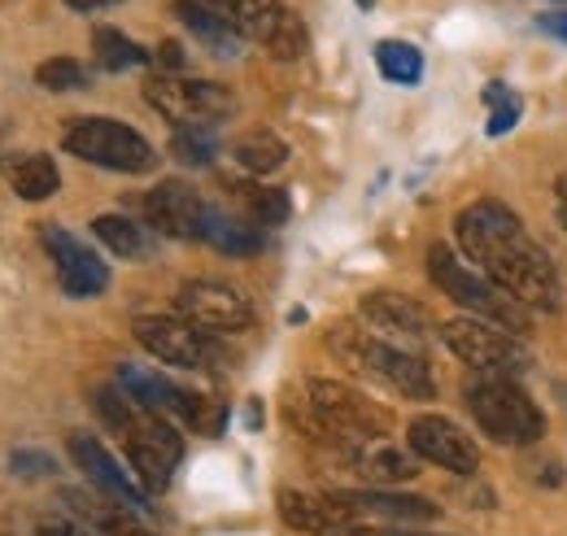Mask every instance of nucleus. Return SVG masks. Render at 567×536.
Wrapping results in <instances>:
<instances>
[{"label":"nucleus","mask_w":567,"mask_h":536,"mask_svg":"<svg viewBox=\"0 0 567 536\" xmlns=\"http://www.w3.org/2000/svg\"><path fill=\"white\" fill-rule=\"evenodd\" d=\"M454 231H458V245L476 262V270L489 275L497 288L511 292L524 310H537V315L564 310L559 267L533 240V231L524 227V218L511 205L494 202V197L467 205L454 218Z\"/></svg>","instance_id":"obj_1"},{"label":"nucleus","mask_w":567,"mask_h":536,"mask_svg":"<svg viewBox=\"0 0 567 536\" xmlns=\"http://www.w3.org/2000/svg\"><path fill=\"white\" fill-rule=\"evenodd\" d=\"M92 402H96V414L118 432L123 454L132 463V475L144 484V493H162L175 480V467L184 458L179 427L166 414H153V410L136 405L123 389H96Z\"/></svg>","instance_id":"obj_2"},{"label":"nucleus","mask_w":567,"mask_h":536,"mask_svg":"<svg viewBox=\"0 0 567 536\" xmlns=\"http://www.w3.org/2000/svg\"><path fill=\"white\" fill-rule=\"evenodd\" d=\"M328 349L350 367L358 375L393 389L398 398L406 402H432L436 398V380H432V367H427L420 353L402 349L398 340L371 332V328H358V323H337L328 332Z\"/></svg>","instance_id":"obj_3"},{"label":"nucleus","mask_w":567,"mask_h":536,"mask_svg":"<svg viewBox=\"0 0 567 536\" xmlns=\"http://www.w3.org/2000/svg\"><path fill=\"white\" fill-rule=\"evenodd\" d=\"M463 402H467V414L476 419V427L497 445L524 450L546 436L542 405L528 398V389L515 375H472L463 384Z\"/></svg>","instance_id":"obj_4"},{"label":"nucleus","mask_w":567,"mask_h":536,"mask_svg":"<svg viewBox=\"0 0 567 536\" xmlns=\"http://www.w3.org/2000/svg\"><path fill=\"white\" fill-rule=\"evenodd\" d=\"M427 279L454 301V306H463L467 315H476V319H489L497 328H506V332L524 336L533 328V310H524L511 292H502L489 275H481V270L472 267V262H463L450 245H432L427 249Z\"/></svg>","instance_id":"obj_5"},{"label":"nucleus","mask_w":567,"mask_h":536,"mask_svg":"<svg viewBox=\"0 0 567 536\" xmlns=\"http://www.w3.org/2000/svg\"><path fill=\"white\" fill-rule=\"evenodd\" d=\"M62 144L79 162H92L101 171H118V175H148V171H157V148L136 127H127L118 118H101V114L74 118L66 135H62Z\"/></svg>","instance_id":"obj_6"},{"label":"nucleus","mask_w":567,"mask_h":536,"mask_svg":"<svg viewBox=\"0 0 567 536\" xmlns=\"http://www.w3.org/2000/svg\"><path fill=\"white\" fill-rule=\"evenodd\" d=\"M441 340L476 375H515L519 380L533 367V349L524 344V336L506 332V328H497L489 319H476V315L441 323Z\"/></svg>","instance_id":"obj_7"},{"label":"nucleus","mask_w":567,"mask_h":536,"mask_svg":"<svg viewBox=\"0 0 567 536\" xmlns=\"http://www.w3.org/2000/svg\"><path fill=\"white\" fill-rule=\"evenodd\" d=\"M210 9H218L245 40L262 44L271 58L280 62H297L310 49V31L306 22L284 4V0H206Z\"/></svg>","instance_id":"obj_8"},{"label":"nucleus","mask_w":567,"mask_h":536,"mask_svg":"<svg viewBox=\"0 0 567 536\" xmlns=\"http://www.w3.org/2000/svg\"><path fill=\"white\" fill-rule=\"evenodd\" d=\"M144 101L171 118L175 127H206L236 114V96L214 79H179V74H153L144 83Z\"/></svg>","instance_id":"obj_9"},{"label":"nucleus","mask_w":567,"mask_h":536,"mask_svg":"<svg viewBox=\"0 0 567 536\" xmlns=\"http://www.w3.org/2000/svg\"><path fill=\"white\" fill-rule=\"evenodd\" d=\"M306 393H310L315 419L341 441H384L393 432V414L341 380H310Z\"/></svg>","instance_id":"obj_10"},{"label":"nucleus","mask_w":567,"mask_h":536,"mask_svg":"<svg viewBox=\"0 0 567 536\" xmlns=\"http://www.w3.org/2000/svg\"><path fill=\"white\" fill-rule=\"evenodd\" d=\"M136 340L157 362L179 367V371H206L214 362H223V349L214 344V336L193 328L179 315H144V319H136Z\"/></svg>","instance_id":"obj_11"},{"label":"nucleus","mask_w":567,"mask_h":536,"mask_svg":"<svg viewBox=\"0 0 567 536\" xmlns=\"http://www.w3.org/2000/svg\"><path fill=\"white\" fill-rule=\"evenodd\" d=\"M175 310H179V319H188L193 328L210 336H240L254 328L249 297L218 279H188L175 297Z\"/></svg>","instance_id":"obj_12"},{"label":"nucleus","mask_w":567,"mask_h":536,"mask_svg":"<svg viewBox=\"0 0 567 536\" xmlns=\"http://www.w3.org/2000/svg\"><path fill=\"white\" fill-rule=\"evenodd\" d=\"M406 445L415 458H424L432 467L450 471V475H476L481 471V450L476 441L445 414H420L406 427Z\"/></svg>","instance_id":"obj_13"},{"label":"nucleus","mask_w":567,"mask_h":536,"mask_svg":"<svg viewBox=\"0 0 567 536\" xmlns=\"http://www.w3.org/2000/svg\"><path fill=\"white\" fill-rule=\"evenodd\" d=\"M40 240H44V249H49V258H53V270H58V284H62V292L66 297H101L105 288H110V267L83 245V240H74L66 227H44L40 231Z\"/></svg>","instance_id":"obj_14"},{"label":"nucleus","mask_w":567,"mask_h":536,"mask_svg":"<svg viewBox=\"0 0 567 536\" xmlns=\"http://www.w3.org/2000/svg\"><path fill=\"white\" fill-rule=\"evenodd\" d=\"M71 458L79 463V471L110 497V502H118V506H127V511H136L144 515L148 511V493H144V484L132 475V471L123 467L96 436H87V432H74L71 436Z\"/></svg>","instance_id":"obj_15"},{"label":"nucleus","mask_w":567,"mask_h":536,"mask_svg":"<svg viewBox=\"0 0 567 536\" xmlns=\"http://www.w3.org/2000/svg\"><path fill=\"white\" fill-rule=\"evenodd\" d=\"M144 214H148L153 231H162L171 240H202V227H206L210 205L197 197V188H188L179 179H162L144 197Z\"/></svg>","instance_id":"obj_16"},{"label":"nucleus","mask_w":567,"mask_h":536,"mask_svg":"<svg viewBox=\"0 0 567 536\" xmlns=\"http://www.w3.org/2000/svg\"><path fill=\"white\" fill-rule=\"evenodd\" d=\"M358 315L371 323V332L380 336H398V340H424L432 332V315H427L424 306L415 301V297H406V292H389V288H375V292H367L362 301H358Z\"/></svg>","instance_id":"obj_17"},{"label":"nucleus","mask_w":567,"mask_h":536,"mask_svg":"<svg viewBox=\"0 0 567 536\" xmlns=\"http://www.w3.org/2000/svg\"><path fill=\"white\" fill-rule=\"evenodd\" d=\"M280 515L288 528L306 536H337L354 528L350 511L332 493H301V488H280Z\"/></svg>","instance_id":"obj_18"},{"label":"nucleus","mask_w":567,"mask_h":536,"mask_svg":"<svg viewBox=\"0 0 567 536\" xmlns=\"http://www.w3.org/2000/svg\"><path fill=\"white\" fill-rule=\"evenodd\" d=\"M346 511H350V519H393V524H427V519H436V506L427 502V497H411V493H375V488H367V493H332Z\"/></svg>","instance_id":"obj_19"},{"label":"nucleus","mask_w":567,"mask_h":536,"mask_svg":"<svg viewBox=\"0 0 567 536\" xmlns=\"http://www.w3.org/2000/svg\"><path fill=\"white\" fill-rule=\"evenodd\" d=\"M175 13H179V22L197 35V44L210 49L214 58H240L245 35H240L218 9H210L206 0H175Z\"/></svg>","instance_id":"obj_20"},{"label":"nucleus","mask_w":567,"mask_h":536,"mask_svg":"<svg viewBox=\"0 0 567 536\" xmlns=\"http://www.w3.org/2000/svg\"><path fill=\"white\" fill-rule=\"evenodd\" d=\"M118 389L136 405L153 410V414H166V419H179L184 398H188V389L171 384V380H166L162 371H153V367H123V371H118Z\"/></svg>","instance_id":"obj_21"},{"label":"nucleus","mask_w":567,"mask_h":536,"mask_svg":"<svg viewBox=\"0 0 567 536\" xmlns=\"http://www.w3.org/2000/svg\"><path fill=\"white\" fill-rule=\"evenodd\" d=\"M202 240L214 245L218 254L227 258H254L262 249V227H254L249 218H236V214H223L214 209L206 214V227H202Z\"/></svg>","instance_id":"obj_22"},{"label":"nucleus","mask_w":567,"mask_h":536,"mask_svg":"<svg viewBox=\"0 0 567 536\" xmlns=\"http://www.w3.org/2000/svg\"><path fill=\"white\" fill-rule=\"evenodd\" d=\"M4 175H9V184L22 202H49L62 188V171L49 153H22L4 166Z\"/></svg>","instance_id":"obj_23"},{"label":"nucleus","mask_w":567,"mask_h":536,"mask_svg":"<svg viewBox=\"0 0 567 536\" xmlns=\"http://www.w3.org/2000/svg\"><path fill=\"white\" fill-rule=\"evenodd\" d=\"M350 463L367 480H380V484H402V480H415L420 475L411 454H402V450H393L384 441H358V450H350Z\"/></svg>","instance_id":"obj_24"},{"label":"nucleus","mask_w":567,"mask_h":536,"mask_svg":"<svg viewBox=\"0 0 567 536\" xmlns=\"http://www.w3.org/2000/svg\"><path fill=\"white\" fill-rule=\"evenodd\" d=\"M92 231H96V240H101L114 258L144 262V258L153 254V236L144 231L141 223H132L127 214H96V218H92Z\"/></svg>","instance_id":"obj_25"},{"label":"nucleus","mask_w":567,"mask_h":536,"mask_svg":"<svg viewBox=\"0 0 567 536\" xmlns=\"http://www.w3.org/2000/svg\"><path fill=\"white\" fill-rule=\"evenodd\" d=\"M231 157H236V166H245L249 175L262 179V175H276L288 162V144L276 132H267V127H254V132L231 140Z\"/></svg>","instance_id":"obj_26"},{"label":"nucleus","mask_w":567,"mask_h":536,"mask_svg":"<svg viewBox=\"0 0 567 536\" xmlns=\"http://www.w3.org/2000/svg\"><path fill=\"white\" fill-rule=\"evenodd\" d=\"M92 58H96V66H101V70L123 74V70L144 66L153 53H148V49H141L132 35H123L118 27H96V31H92Z\"/></svg>","instance_id":"obj_27"},{"label":"nucleus","mask_w":567,"mask_h":536,"mask_svg":"<svg viewBox=\"0 0 567 536\" xmlns=\"http://www.w3.org/2000/svg\"><path fill=\"white\" fill-rule=\"evenodd\" d=\"M375 66H380V74H384L389 83L415 87V83L424 79V53H420L415 44H406V40H380V44H375Z\"/></svg>","instance_id":"obj_28"},{"label":"nucleus","mask_w":567,"mask_h":536,"mask_svg":"<svg viewBox=\"0 0 567 536\" xmlns=\"http://www.w3.org/2000/svg\"><path fill=\"white\" fill-rule=\"evenodd\" d=\"M236 197L245 205V218L254 227H284L288 214H292V202L284 188H258V184H236Z\"/></svg>","instance_id":"obj_29"},{"label":"nucleus","mask_w":567,"mask_h":536,"mask_svg":"<svg viewBox=\"0 0 567 536\" xmlns=\"http://www.w3.org/2000/svg\"><path fill=\"white\" fill-rule=\"evenodd\" d=\"M171 153L184 162V166H210L214 153H218V144H214V135L206 127H175L171 135Z\"/></svg>","instance_id":"obj_30"},{"label":"nucleus","mask_w":567,"mask_h":536,"mask_svg":"<svg viewBox=\"0 0 567 536\" xmlns=\"http://www.w3.org/2000/svg\"><path fill=\"white\" fill-rule=\"evenodd\" d=\"M35 83L44 92H74V87H87V70L74 58H49L35 66Z\"/></svg>","instance_id":"obj_31"},{"label":"nucleus","mask_w":567,"mask_h":536,"mask_svg":"<svg viewBox=\"0 0 567 536\" xmlns=\"http://www.w3.org/2000/svg\"><path fill=\"white\" fill-rule=\"evenodd\" d=\"M485 101L494 105V118H489V135L511 132V127L519 123V96H511V87H502V83H494V87L485 92Z\"/></svg>","instance_id":"obj_32"},{"label":"nucleus","mask_w":567,"mask_h":536,"mask_svg":"<svg viewBox=\"0 0 567 536\" xmlns=\"http://www.w3.org/2000/svg\"><path fill=\"white\" fill-rule=\"evenodd\" d=\"M9 467L18 471V475H49V471H53V458H44V454H27V450H18V454L9 458Z\"/></svg>","instance_id":"obj_33"},{"label":"nucleus","mask_w":567,"mask_h":536,"mask_svg":"<svg viewBox=\"0 0 567 536\" xmlns=\"http://www.w3.org/2000/svg\"><path fill=\"white\" fill-rule=\"evenodd\" d=\"M153 58H157L162 70H184V44H179V40H162Z\"/></svg>","instance_id":"obj_34"},{"label":"nucleus","mask_w":567,"mask_h":536,"mask_svg":"<svg viewBox=\"0 0 567 536\" xmlns=\"http://www.w3.org/2000/svg\"><path fill=\"white\" fill-rule=\"evenodd\" d=\"M528 467H533V480H537V484H550V488L564 484V471H559L555 458H550V463H528Z\"/></svg>","instance_id":"obj_35"},{"label":"nucleus","mask_w":567,"mask_h":536,"mask_svg":"<svg viewBox=\"0 0 567 536\" xmlns=\"http://www.w3.org/2000/svg\"><path fill=\"white\" fill-rule=\"evenodd\" d=\"M542 31L567 44V9H559V13H542Z\"/></svg>","instance_id":"obj_36"},{"label":"nucleus","mask_w":567,"mask_h":536,"mask_svg":"<svg viewBox=\"0 0 567 536\" xmlns=\"http://www.w3.org/2000/svg\"><path fill=\"white\" fill-rule=\"evenodd\" d=\"M337 536H415V533H402V528H346V533H337Z\"/></svg>","instance_id":"obj_37"},{"label":"nucleus","mask_w":567,"mask_h":536,"mask_svg":"<svg viewBox=\"0 0 567 536\" xmlns=\"http://www.w3.org/2000/svg\"><path fill=\"white\" fill-rule=\"evenodd\" d=\"M79 13H92V9H105V4H118V0H66Z\"/></svg>","instance_id":"obj_38"},{"label":"nucleus","mask_w":567,"mask_h":536,"mask_svg":"<svg viewBox=\"0 0 567 536\" xmlns=\"http://www.w3.org/2000/svg\"><path fill=\"white\" fill-rule=\"evenodd\" d=\"M555 202H559V218H564V227H567V175L559 179V188H555Z\"/></svg>","instance_id":"obj_39"},{"label":"nucleus","mask_w":567,"mask_h":536,"mask_svg":"<svg viewBox=\"0 0 567 536\" xmlns=\"http://www.w3.org/2000/svg\"><path fill=\"white\" fill-rule=\"evenodd\" d=\"M358 4H362V9H371V4H375V0H358Z\"/></svg>","instance_id":"obj_40"},{"label":"nucleus","mask_w":567,"mask_h":536,"mask_svg":"<svg viewBox=\"0 0 567 536\" xmlns=\"http://www.w3.org/2000/svg\"><path fill=\"white\" fill-rule=\"evenodd\" d=\"M87 536H92V533H87Z\"/></svg>","instance_id":"obj_41"},{"label":"nucleus","mask_w":567,"mask_h":536,"mask_svg":"<svg viewBox=\"0 0 567 536\" xmlns=\"http://www.w3.org/2000/svg\"><path fill=\"white\" fill-rule=\"evenodd\" d=\"M564 4H567V0H564Z\"/></svg>","instance_id":"obj_42"}]
</instances>
